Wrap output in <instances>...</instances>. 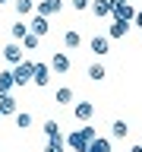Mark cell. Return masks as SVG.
Instances as JSON below:
<instances>
[{
    "mask_svg": "<svg viewBox=\"0 0 142 152\" xmlns=\"http://www.w3.org/2000/svg\"><path fill=\"white\" fill-rule=\"evenodd\" d=\"M7 3H9V0H0V7H7Z\"/></svg>",
    "mask_w": 142,
    "mask_h": 152,
    "instance_id": "cell-31",
    "label": "cell"
},
{
    "mask_svg": "<svg viewBox=\"0 0 142 152\" xmlns=\"http://www.w3.org/2000/svg\"><path fill=\"white\" fill-rule=\"evenodd\" d=\"M133 26H136V28H142V10H136V19H133Z\"/></svg>",
    "mask_w": 142,
    "mask_h": 152,
    "instance_id": "cell-28",
    "label": "cell"
},
{
    "mask_svg": "<svg viewBox=\"0 0 142 152\" xmlns=\"http://www.w3.org/2000/svg\"><path fill=\"white\" fill-rule=\"evenodd\" d=\"M41 152H66V142L63 140H47Z\"/></svg>",
    "mask_w": 142,
    "mask_h": 152,
    "instance_id": "cell-25",
    "label": "cell"
},
{
    "mask_svg": "<svg viewBox=\"0 0 142 152\" xmlns=\"http://www.w3.org/2000/svg\"><path fill=\"white\" fill-rule=\"evenodd\" d=\"M63 142H66V149H73V152H88V142L79 136V130H73L70 136H63Z\"/></svg>",
    "mask_w": 142,
    "mask_h": 152,
    "instance_id": "cell-9",
    "label": "cell"
},
{
    "mask_svg": "<svg viewBox=\"0 0 142 152\" xmlns=\"http://www.w3.org/2000/svg\"><path fill=\"white\" fill-rule=\"evenodd\" d=\"M28 32H32V35H38V38H44L47 32H51V22H47L44 16H32V22H28Z\"/></svg>",
    "mask_w": 142,
    "mask_h": 152,
    "instance_id": "cell-8",
    "label": "cell"
},
{
    "mask_svg": "<svg viewBox=\"0 0 142 152\" xmlns=\"http://www.w3.org/2000/svg\"><path fill=\"white\" fill-rule=\"evenodd\" d=\"M16 127L19 130H28V127H32V114L28 111H16Z\"/></svg>",
    "mask_w": 142,
    "mask_h": 152,
    "instance_id": "cell-24",
    "label": "cell"
},
{
    "mask_svg": "<svg viewBox=\"0 0 142 152\" xmlns=\"http://www.w3.org/2000/svg\"><path fill=\"white\" fill-rule=\"evenodd\" d=\"M9 114H16V98L13 95H3L0 98V117H9Z\"/></svg>",
    "mask_w": 142,
    "mask_h": 152,
    "instance_id": "cell-18",
    "label": "cell"
},
{
    "mask_svg": "<svg viewBox=\"0 0 142 152\" xmlns=\"http://www.w3.org/2000/svg\"><path fill=\"white\" fill-rule=\"evenodd\" d=\"M111 13H114V0H95L92 3V16L104 19V16H111Z\"/></svg>",
    "mask_w": 142,
    "mask_h": 152,
    "instance_id": "cell-12",
    "label": "cell"
},
{
    "mask_svg": "<svg viewBox=\"0 0 142 152\" xmlns=\"http://www.w3.org/2000/svg\"><path fill=\"white\" fill-rule=\"evenodd\" d=\"M79 136H82L85 142H92V140H98V130H95V127H88V124H85V127H79Z\"/></svg>",
    "mask_w": 142,
    "mask_h": 152,
    "instance_id": "cell-26",
    "label": "cell"
},
{
    "mask_svg": "<svg viewBox=\"0 0 142 152\" xmlns=\"http://www.w3.org/2000/svg\"><path fill=\"white\" fill-rule=\"evenodd\" d=\"M47 66H51V73H60V76H63V73H70V66H73V64H70V54H66V51H54V57H51V64H47Z\"/></svg>",
    "mask_w": 142,
    "mask_h": 152,
    "instance_id": "cell-4",
    "label": "cell"
},
{
    "mask_svg": "<svg viewBox=\"0 0 142 152\" xmlns=\"http://www.w3.org/2000/svg\"><path fill=\"white\" fill-rule=\"evenodd\" d=\"M41 133H44V140H63V133H60V124H57V121H44Z\"/></svg>",
    "mask_w": 142,
    "mask_h": 152,
    "instance_id": "cell-14",
    "label": "cell"
},
{
    "mask_svg": "<svg viewBox=\"0 0 142 152\" xmlns=\"http://www.w3.org/2000/svg\"><path fill=\"white\" fill-rule=\"evenodd\" d=\"M73 117H76V121H82V124H88L95 117V104L92 102H76L73 104Z\"/></svg>",
    "mask_w": 142,
    "mask_h": 152,
    "instance_id": "cell-5",
    "label": "cell"
},
{
    "mask_svg": "<svg viewBox=\"0 0 142 152\" xmlns=\"http://www.w3.org/2000/svg\"><path fill=\"white\" fill-rule=\"evenodd\" d=\"M111 133H114V140H126V136H130V124H126V121H114L111 124Z\"/></svg>",
    "mask_w": 142,
    "mask_h": 152,
    "instance_id": "cell-19",
    "label": "cell"
},
{
    "mask_svg": "<svg viewBox=\"0 0 142 152\" xmlns=\"http://www.w3.org/2000/svg\"><path fill=\"white\" fill-rule=\"evenodd\" d=\"M92 3H95V0H92Z\"/></svg>",
    "mask_w": 142,
    "mask_h": 152,
    "instance_id": "cell-32",
    "label": "cell"
},
{
    "mask_svg": "<svg viewBox=\"0 0 142 152\" xmlns=\"http://www.w3.org/2000/svg\"><path fill=\"white\" fill-rule=\"evenodd\" d=\"M126 32H130V26L126 22H117V19L107 26V38H126Z\"/></svg>",
    "mask_w": 142,
    "mask_h": 152,
    "instance_id": "cell-16",
    "label": "cell"
},
{
    "mask_svg": "<svg viewBox=\"0 0 142 152\" xmlns=\"http://www.w3.org/2000/svg\"><path fill=\"white\" fill-rule=\"evenodd\" d=\"M3 57H7L13 66H16V64H22V60H25V57H22V45H19V41H9V45L3 48Z\"/></svg>",
    "mask_w": 142,
    "mask_h": 152,
    "instance_id": "cell-7",
    "label": "cell"
},
{
    "mask_svg": "<svg viewBox=\"0 0 142 152\" xmlns=\"http://www.w3.org/2000/svg\"><path fill=\"white\" fill-rule=\"evenodd\" d=\"M13 79H16V86H28L32 79H35V60H22V64H16Z\"/></svg>",
    "mask_w": 142,
    "mask_h": 152,
    "instance_id": "cell-1",
    "label": "cell"
},
{
    "mask_svg": "<svg viewBox=\"0 0 142 152\" xmlns=\"http://www.w3.org/2000/svg\"><path fill=\"white\" fill-rule=\"evenodd\" d=\"M60 10H63V0H41V3H35V16L51 19V16H57Z\"/></svg>",
    "mask_w": 142,
    "mask_h": 152,
    "instance_id": "cell-2",
    "label": "cell"
},
{
    "mask_svg": "<svg viewBox=\"0 0 142 152\" xmlns=\"http://www.w3.org/2000/svg\"><path fill=\"white\" fill-rule=\"evenodd\" d=\"M54 102L57 104H73V89H70V86H60L54 92Z\"/></svg>",
    "mask_w": 142,
    "mask_h": 152,
    "instance_id": "cell-20",
    "label": "cell"
},
{
    "mask_svg": "<svg viewBox=\"0 0 142 152\" xmlns=\"http://www.w3.org/2000/svg\"><path fill=\"white\" fill-rule=\"evenodd\" d=\"M16 16H35V0H16Z\"/></svg>",
    "mask_w": 142,
    "mask_h": 152,
    "instance_id": "cell-17",
    "label": "cell"
},
{
    "mask_svg": "<svg viewBox=\"0 0 142 152\" xmlns=\"http://www.w3.org/2000/svg\"><path fill=\"white\" fill-rule=\"evenodd\" d=\"M79 45H82V35H79L76 28H66V32H63V48H66V51H76Z\"/></svg>",
    "mask_w": 142,
    "mask_h": 152,
    "instance_id": "cell-13",
    "label": "cell"
},
{
    "mask_svg": "<svg viewBox=\"0 0 142 152\" xmlns=\"http://www.w3.org/2000/svg\"><path fill=\"white\" fill-rule=\"evenodd\" d=\"M32 83H35L38 89L51 86V66H47V64H35V79H32Z\"/></svg>",
    "mask_w": 142,
    "mask_h": 152,
    "instance_id": "cell-10",
    "label": "cell"
},
{
    "mask_svg": "<svg viewBox=\"0 0 142 152\" xmlns=\"http://www.w3.org/2000/svg\"><path fill=\"white\" fill-rule=\"evenodd\" d=\"M117 22H126V26H133V19H136V7L133 3H114V13H111Z\"/></svg>",
    "mask_w": 142,
    "mask_h": 152,
    "instance_id": "cell-3",
    "label": "cell"
},
{
    "mask_svg": "<svg viewBox=\"0 0 142 152\" xmlns=\"http://www.w3.org/2000/svg\"><path fill=\"white\" fill-rule=\"evenodd\" d=\"M114 3H130V0H114Z\"/></svg>",
    "mask_w": 142,
    "mask_h": 152,
    "instance_id": "cell-30",
    "label": "cell"
},
{
    "mask_svg": "<svg viewBox=\"0 0 142 152\" xmlns=\"http://www.w3.org/2000/svg\"><path fill=\"white\" fill-rule=\"evenodd\" d=\"M88 51H92L95 57H104L107 51H111V38H104V35H95L92 41H88Z\"/></svg>",
    "mask_w": 142,
    "mask_h": 152,
    "instance_id": "cell-6",
    "label": "cell"
},
{
    "mask_svg": "<svg viewBox=\"0 0 142 152\" xmlns=\"http://www.w3.org/2000/svg\"><path fill=\"white\" fill-rule=\"evenodd\" d=\"M9 35H13V41H22V38L28 35V22H22V19H16V22L9 26Z\"/></svg>",
    "mask_w": 142,
    "mask_h": 152,
    "instance_id": "cell-15",
    "label": "cell"
},
{
    "mask_svg": "<svg viewBox=\"0 0 142 152\" xmlns=\"http://www.w3.org/2000/svg\"><path fill=\"white\" fill-rule=\"evenodd\" d=\"M104 76H107L104 64H92L88 66V79H92V83H104Z\"/></svg>",
    "mask_w": 142,
    "mask_h": 152,
    "instance_id": "cell-22",
    "label": "cell"
},
{
    "mask_svg": "<svg viewBox=\"0 0 142 152\" xmlns=\"http://www.w3.org/2000/svg\"><path fill=\"white\" fill-rule=\"evenodd\" d=\"M19 45H22V51H35V48L41 45V38H38V35H32V32H28V35L22 38V41H19Z\"/></svg>",
    "mask_w": 142,
    "mask_h": 152,
    "instance_id": "cell-23",
    "label": "cell"
},
{
    "mask_svg": "<svg viewBox=\"0 0 142 152\" xmlns=\"http://www.w3.org/2000/svg\"><path fill=\"white\" fill-rule=\"evenodd\" d=\"M13 89H16L13 70H3V73H0V98H3V95H13Z\"/></svg>",
    "mask_w": 142,
    "mask_h": 152,
    "instance_id": "cell-11",
    "label": "cell"
},
{
    "mask_svg": "<svg viewBox=\"0 0 142 152\" xmlns=\"http://www.w3.org/2000/svg\"><path fill=\"white\" fill-rule=\"evenodd\" d=\"M130 152H142V142H139V146H133V149H130Z\"/></svg>",
    "mask_w": 142,
    "mask_h": 152,
    "instance_id": "cell-29",
    "label": "cell"
},
{
    "mask_svg": "<svg viewBox=\"0 0 142 152\" xmlns=\"http://www.w3.org/2000/svg\"><path fill=\"white\" fill-rule=\"evenodd\" d=\"M70 7L76 13H85V10H92V0H70Z\"/></svg>",
    "mask_w": 142,
    "mask_h": 152,
    "instance_id": "cell-27",
    "label": "cell"
},
{
    "mask_svg": "<svg viewBox=\"0 0 142 152\" xmlns=\"http://www.w3.org/2000/svg\"><path fill=\"white\" fill-rule=\"evenodd\" d=\"M88 152H114V146H111V140L98 136V140H92V142H88Z\"/></svg>",
    "mask_w": 142,
    "mask_h": 152,
    "instance_id": "cell-21",
    "label": "cell"
}]
</instances>
